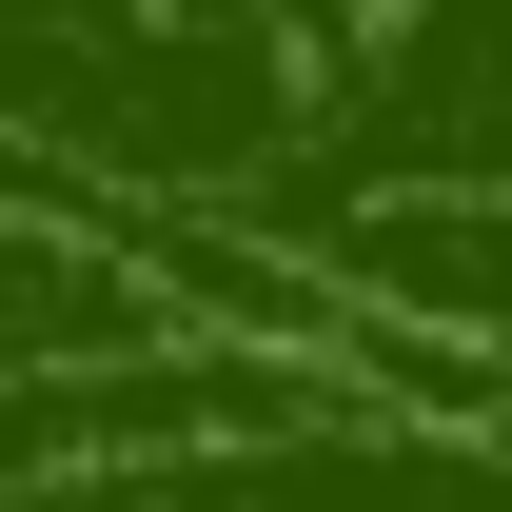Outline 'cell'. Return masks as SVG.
<instances>
[{
    "label": "cell",
    "mask_w": 512,
    "mask_h": 512,
    "mask_svg": "<svg viewBox=\"0 0 512 512\" xmlns=\"http://www.w3.org/2000/svg\"><path fill=\"white\" fill-rule=\"evenodd\" d=\"M256 256H296L335 316H375V335L512 355V178H473V197H375V217H316V237H256Z\"/></svg>",
    "instance_id": "7a4b0ae2"
},
{
    "label": "cell",
    "mask_w": 512,
    "mask_h": 512,
    "mask_svg": "<svg viewBox=\"0 0 512 512\" xmlns=\"http://www.w3.org/2000/svg\"><path fill=\"white\" fill-rule=\"evenodd\" d=\"M20 512H512V453L434 434V414H375V394H316V414H256V434H178V453H119V473H60Z\"/></svg>",
    "instance_id": "6da1fadb"
}]
</instances>
